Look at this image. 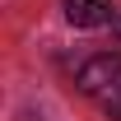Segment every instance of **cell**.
I'll use <instances>...</instances> for the list:
<instances>
[{
    "label": "cell",
    "mask_w": 121,
    "mask_h": 121,
    "mask_svg": "<svg viewBox=\"0 0 121 121\" xmlns=\"http://www.w3.org/2000/svg\"><path fill=\"white\" fill-rule=\"evenodd\" d=\"M79 93L89 98L103 117L121 121V56H89L79 65Z\"/></svg>",
    "instance_id": "1"
},
{
    "label": "cell",
    "mask_w": 121,
    "mask_h": 121,
    "mask_svg": "<svg viewBox=\"0 0 121 121\" xmlns=\"http://www.w3.org/2000/svg\"><path fill=\"white\" fill-rule=\"evenodd\" d=\"M65 19L75 28H103L117 14H112V0H65Z\"/></svg>",
    "instance_id": "2"
},
{
    "label": "cell",
    "mask_w": 121,
    "mask_h": 121,
    "mask_svg": "<svg viewBox=\"0 0 121 121\" xmlns=\"http://www.w3.org/2000/svg\"><path fill=\"white\" fill-rule=\"evenodd\" d=\"M112 37H117V47H121V9H117V19H112Z\"/></svg>",
    "instance_id": "3"
}]
</instances>
